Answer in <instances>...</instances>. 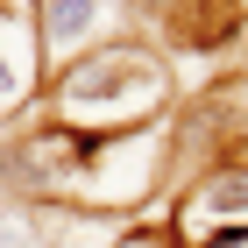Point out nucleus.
I'll list each match as a JSON object with an SVG mask.
<instances>
[{
	"mask_svg": "<svg viewBox=\"0 0 248 248\" xmlns=\"http://www.w3.org/2000/svg\"><path fill=\"white\" fill-rule=\"evenodd\" d=\"M107 248H185V241L170 234V220H135V227H121Z\"/></svg>",
	"mask_w": 248,
	"mask_h": 248,
	"instance_id": "0eeeda50",
	"label": "nucleus"
},
{
	"mask_svg": "<svg viewBox=\"0 0 248 248\" xmlns=\"http://www.w3.org/2000/svg\"><path fill=\"white\" fill-rule=\"evenodd\" d=\"M163 107H170V57L142 36H107L99 50L43 78V114L64 135H99V142L149 135Z\"/></svg>",
	"mask_w": 248,
	"mask_h": 248,
	"instance_id": "f257e3e1",
	"label": "nucleus"
},
{
	"mask_svg": "<svg viewBox=\"0 0 248 248\" xmlns=\"http://www.w3.org/2000/svg\"><path fill=\"white\" fill-rule=\"evenodd\" d=\"M43 99V43H36V0H0V128L21 121Z\"/></svg>",
	"mask_w": 248,
	"mask_h": 248,
	"instance_id": "7ed1b4c3",
	"label": "nucleus"
},
{
	"mask_svg": "<svg viewBox=\"0 0 248 248\" xmlns=\"http://www.w3.org/2000/svg\"><path fill=\"white\" fill-rule=\"evenodd\" d=\"M128 15L156 21V29H170V36H185V43H206V29H199V0H128Z\"/></svg>",
	"mask_w": 248,
	"mask_h": 248,
	"instance_id": "423d86ee",
	"label": "nucleus"
},
{
	"mask_svg": "<svg viewBox=\"0 0 248 248\" xmlns=\"http://www.w3.org/2000/svg\"><path fill=\"white\" fill-rule=\"evenodd\" d=\"M170 234L177 241H206V234H241L248 227V163H206L199 177H185V199H177L170 213Z\"/></svg>",
	"mask_w": 248,
	"mask_h": 248,
	"instance_id": "f03ea898",
	"label": "nucleus"
},
{
	"mask_svg": "<svg viewBox=\"0 0 248 248\" xmlns=\"http://www.w3.org/2000/svg\"><path fill=\"white\" fill-rule=\"evenodd\" d=\"M71 220V206H0V248H57Z\"/></svg>",
	"mask_w": 248,
	"mask_h": 248,
	"instance_id": "39448f33",
	"label": "nucleus"
},
{
	"mask_svg": "<svg viewBox=\"0 0 248 248\" xmlns=\"http://www.w3.org/2000/svg\"><path fill=\"white\" fill-rule=\"evenodd\" d=\"M107 36H128V29H114V0H36L43 78L64 71L71 57H85V50H99Z\"/></svg>",
	"mask_w": 248,
	"mask_h": 248,
	"instance_id": "20e7f679",
	"label": "nucleus"
}]
</instances>
